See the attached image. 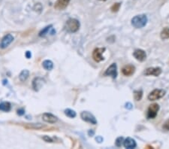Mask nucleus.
I'll use <instances>...</instances> for the list:
<instances>
[{"label": "nucleus", "mask_w": 169, "mask_h": 149, "mask_svg": "<svg viewBox=\"0 0 169 149\" xmlns=\"http://www.w3.org/2000/svg\"><path fill=\"white\" fill-rule=\"evenodd\" d=\"M133 56L137 60L140 61V62H143L146 60L147 58V54L142 49H136L135 51L133 52Z\"/></svg>", "instance_id": "9d476101"}, {"label": "nucleus", "mask_w": 169, "mask_h": 149, "mask_svg": "<svg viewBox=\"0 0 169 149\" xmlns=\"http://www.w3.org/2000/svg\"><path fill=\"white\" fill-rule=\"evenodd\" d=\"M45 81L41 78H35L33 81V87L35 91H38L45 84Z\"/></svg>", "instance_id": "4468645a"}, {"label": "nucleus", "mask_w": 169, "mask_h": 149, "mask_svg": "<svg viewBox=\"0 0 169 149\" xmlns=\"http://www.w3.org/2000/svg\"><path fill=\"white\" fill-rule=\"evenodd\" d=\"M65 114L67 117L70 118H74L76 117V112L74 111V110L70 109V108H67V109L65 110Z\"/></svg>", "instance_id": "5701e85b"}, {"label": "nucleus", "mask_w": 169, "mask_h": 149, "mask_svg": "<svg viewBox=\"0 0 169 149\" xmlns=\"http://www.w3.org/2000/svg\"><path fill=\"white\" fill-rule=\"evenodd\" d=\"M132 107L133 106L131 103H126V105H125V108H127V109H132Z\"/></svg>", "instance_id": "cd10ccee"}, {"label": "nucleus", "mask_w": 169, "mask_h": 149, "mask_svg": "<svg viewBox=\"0 0 169 149\" xmlns=\"http://www.w3.org/2000/svg\"><path fill=\"white\" fill-rule=\"evenodd\" d=\"M81 118H82L83 121L88 122V123H90L92 124H96L97 123V120H96V117L92 113L89 112V111H82L81 114Z\"/></svg>", "instance_id": "423d86ee"}, {"label": "nucleus", "mask_w": 169, "mask_h": 149, "mask_svg": "<svg viewBox=\"0 0 169 149\" xmlns=\"http://www.w3.org/2000/svg\"><path fill=\"white\" fill-rule=\"evenodd\" d=\"M162 69L160 67H149L146 69L143 72V74L146 76H155V77H158L162 74Z\"/></svg>", "instance_id": "0eeeda50"}, {"label": "nucleus", "mask_w": 169, "mask_h": 149, "mask_svg": "<svg viewBox=\"0 0 169 149\" xmlns=\"http://www.w3.org/2000/svg\"><path fill=\"white\" fill-rule=\"evenodd\" d=\"M105 47H97L92 52V59L97 62H100L104 60V57L102 56L103 53L105 51Z\"/></svg>", "instance_id": "39448f33"}, {"label": "nucleus", "mask_w": 169, "mask_h": 149, "mask_svg": "<svg viewBox=\"0 0 169 149\" xmlns=\"http://www.w3.org/2000/svg\"><path fill=\"white\" fill-rule=\"evenodd\" d=\"M96 142H99V143H101V142H103V140H104V139H103L101 136H100V135H99V136L96 137Z\"/></svg>", "instance_id": "c85d7f7f"}, {"label": "nucleus", "mask_w": 169, "mask_h": 149, "mask_svg": "<svg viewBox=\"0 0 169 149\" xmlns=\"http://www.w3.org/2000/svg\"><path fill=\"white\" fill-rule=\"evenodd\" d=\"M123 145H124V147L126 148L133 149L136 148L137 143L134 139L128 137V138H126V139L124 140V142H123Z\"/></svg>", "instance_id": "2eb2a0df"}, {"label": "nucleus", "mask_w": 169, "mask_h": 149, "mask_svg": "<svg viewBox=\"0 0 169 149\" xmlns=\"http://www.w3.org/2000/svg\"><path fill=\"white\" fill-rule=\"evenodd\" d=\"M29 75V72L27 69H25V70H23L20 74H19V79L21 81H25L28 79Z\"/></svg>", "instance_id": "412c9836"}, {"label": "nucleus", "mask_w": 169, "mask_h": 149, "mask_svg": "<svg viewBox=\"0 0 169 149\" xmlns=\"http://www.w3.org/2000/svg\"><path fill=\"white\" fill-rule=\"evenodd\" d=\"M135 66L131 64L125 66L122 69V73L124 74L125 76H131L135 73Z\"/></svg>", "instance_id": "9b49d317"}, {"label": "nucleus", "mask_w": 169, "mask_h": 149, "mask_svg": "<svg viewBox=\"0 0 169 149\" xmlns=\"http://www.w3.org/2000/svg\"><path fill=\"white\" fill-rule=\"evenodd\" d=\"M123 142H124V139H123V136L118 137L116 139V141H115V145H116V147H121Z\"/></svg>", "instance_id": "393cba45"}, {"label": "nucleus", "mask_w": 169, "mask_h": 149, "mask_svg": "<svg viewBox=\"0 0 169 149\" xmlns=\"http://www.w3.org/2000/svg\"><path fill=\"white\" fill-rule=\"evenodd\" d=\"M101 1H106V0H101Z\"/></svg>", "instance_id": "473e14b6"}, {"label": "nucleus", "mask_w": 169, "mask_h": 149, "mask_svg": "<svg viewBox=\"0 0 169 149\" xmlns=\"http://www.w3.org/2000/svg\"><path fill=\"white\" fill-rule=\"evenodd\" d=\"M24 112H25L24 110L22 109V108H20V109L18 110V114L19 115H23V114H24Z\"/></svg>", "instance_id": "7c9ffc66"}, {"label": "nucleus", "mask_w": 169, "mask_h": 149, "mask_svg": "<svg viewBox=\"0 0 169 149\" xmlns=\"http://www.w3.org/2000/svg\"><path fill=\"white\" fill-rule=\"evenodd\" d=\"M11 104L8 102H4V103H0V111H9L11 110Z\"/></svg>", "instance_id": "a211bd4d"}, {"label": "nucleus", "mask_w": 169, "mask_h": 149, "mask_svg": "<svg viewBox=\"0 0 169 149\" xmlns=\"http://www.w3.org/2000/svg\"><path fill=\"white\" fill-rule=\"evenodd\" d=\"M120 6H121V3L120 2L114 3L111 8V11H112V12H117V11L120 10Z\"/></svg>", "instance_id": "b1692460"}, {"label": "nucleus", "mask_w": 169, "mask_h": 149, "mask_svg": "<svg viewBox=\"0 0 169 149\" xmlns=\"http://www.w3.org/2000/svg\"><path fill=\"white\" fill-rule=\"evenodd\" d=\"M42 139H43L45 140V142H53V139H52L50 137L47 136V135H45V136H44Z\"/></svg>", "instance_id": "bb28decb"}, {"label": "nucleus", "mask_w": 169, "mask_h": 149, "mask_svg": "<svg viewBox=\"0 0 169 149\" xmlns=\"http://www.w3.org/2000/svg\"><path fill=\"white\" fill-rule=\"evenodd\" d=\"M80 22L78 20L74 19V18H71V19L67 20L64 28L68 33H74L78 31V30L80 29Z\"/></svg>", "instance_id": "f03ea898"}, {"label": "nucleus", "mask_w": 169, "mask_h": 149, "mask_svg": "<svg viewBox=\"0 0 169 149\" xmlns=\"http://www.w3.org/2000/svg\"><path fill=\"white\" fill-rule=\"evenodd\" d=\"M148 18L146 14H138L132 18L131 20L132 26L136 29H141L147 25Z\"/></svg>", "instance_id": "f257e3e1"}, {"label": "nucleus", "mask_w": 169, "mask_h": 149, "mask_svg": "<svg viewBox=\"0 0 169 149\" xmlns=\"http://www.w3.org/2000/svg\"><path fill=\"white\" fill-rule=\"evenodd\" d=\"M159 105L157 103H153L149 106L147 111V119H154L158 115L159 111Z\"/></svg>", "instance_id": "20e7f679"}, {"label": "nucleus", "mask_w": 169, "mask_h": 149, "mask_svg": "<svg viewBox=\"0 0 169 149\" xmlns=\"http://www.w3.org/2000/svg\"><path fill=\"white\" fill-rule=\"evenodd\" d=\"M162 129L165 131H169V118L162 125Z\"/></svg>", "instance_id": "a878e982"}, {"label": "nucleus", "mask_w": 169, "mask_h": 149, "mask_svg": "<svg viewBox=\"0 0 169 149\" xmlns=\"http://www.w3.org/2000/svg\"><path fill=\"white\" fill-rule=\"evenodd\" d=\"M49 34L51 35H53L54 34H56L55 29L53 28V26H52L51 25H50V26H46L44 30H42L39 33V36L45 37L47 35H49Z\"/></svg>", "instance_id": "dca6fc26"}, {"label": "nucleus", "mask_w": 169, "mask_h": 149, "mask_svg": "<svg viewBox=\"0 0 169 149\" xmlns=\"http://www.w3.org/2000/svg\"><path fill=\"white\" fill-rule=\"evenodd\" d=\"M104 76H111L113 79H116L117 77V66L114 62L111 64L109 67L106 69L105 72L104 73Z\"/></svg>", "instance_id": "6e6552de"}, {"label": "nucleus", "mask_w": 169, "mask_h": 149, "mask_svg": "<svg viewBox=\"0 0 169 149\" xmlns=\"http://www.w3.org/2000/svg\"><path fill=\"white\" fill-rule=\"evenodd\" d=\"M25 55H26V57L27 59L31 58V57H32V54H31V52H30V51H26V54H25Z\"/></svg>", "instance_id": "c756f323"}, {"label": "nucleus", "mask_w": 169, "mask_h": 149, "mask_svg": "<svg viewBox=\"0 0 169 149\" xmlns=\"http://www.w3.org/2000/svg\"><path fill=\"white\" fill-rule=\"evenodd\" d=\"M166 94V91L165 90L162 89H155L150 93L147 96L148 100L155 101L161 99Z\"/></svg>", "instance_id": "7ed1b4c3"}, {"label": "nucleus", "mask_w": 169, "mask_h": 149, "mask_svg": "<svg viewBox=\"0 0 169 149\" xmlns=\"http://www.w3.org/2000/svg\"><path fill=\"white\" fill-rule=\"evenodd\" d=\"M88 134H89V136H92V135H94V134H95L94 130H89V132H88Z\"/></svg>", "instance_id": "2f4dec72"}, {"label": "nucleus", "mask_w": 169, "mask_h": 149, "mask_svg": "<svg viewBox=\"0 0 169 149\" xmlns=\"http://www.w3.org/2000/svg\"><path fill=\"white\" fill-rule=\"evenodd\" d=\"M71 0H57L54 5V8L57 10H64L69 6Z\"/></svg>", "instance_id": "ddd939ff"}, {"label": "nucleus", "mask_w": 169, "mask_h": 149, "mask_svg": "<svg viewBox=\"0 0 169 149\" xmlns=\"http://www.w3.org/2000/svg\"><path fill=\"white\" fill-rule=\"evenodd\" d=\"M160 37L162 39L165 40L169 38V27H165L162 30L161 33H160Z\"/></svg>", "instance_id": "aec40b11"}, {"label": "nucleus", "mask_w": 169, "mask_h": 149, "mask_svg": "<svg viewBox=\"0 0 169 149\" xmlns=\"http://www.w3.org/2000/svg\"><path fill=\"white\" fill-rule=\"evenodd\" d=\"M42 66H43L44 69H46L47 71H50L51 69H53V63L52 61L50 60H45L43 62H42Z\"/></svg>", "instance_id": "6ab92c4d"}, {"label": "nucleus", "mask_w": 169, "mask_h": 149, "mask_svg": "<svg viewBox=\"0 0 169 149\" xmlns=\"http://www.w3.org/2000/svg\"><path fill=\"white\" fill-rule=\"evenodd\" d=\"M26 129H31V130H40L44 127L41 123H26L25 125Z\"/></svg>", "instance_id": "f3484780"}, {"label": "nucleus", "mask_w": 169, "mask_h": 149, "mask_svg": "<svg viewBox=\"0 0 169 149\" xmlns=\"http://www.w3.org/2000/svg\"><path fill=\"white\" fill-rule=\"evenodd\" d=\"M14 36L11 34H7L6 35H5L2 38L1 42H0V47L2 49L6 48L7 47L9 46L12 42L14 41Z\"/></svg>", "instance_id": "1a4fd4ad"}, {"label": "nucleus", "mask_w": 169, "mask_h": 149, "mask_svg": "<svg viewBox=\"0 0 169 149\" xmlns=\"http://www.w3.org/2000/svg\"><path fill=\"white\" fill-rule=\"evenodd\" d=\"M42 119H43L44 121L49 123H55L58 121L57 117L53 114H50V113H45L42 115Z\"/></svg>", "instance_id": "f8f14e48"}, {"label": "nucleus", "mask_w": 169, "mask_h": 149, "mask_svg": "<svg viewBox=\"0 0 169 149\" xmlns=\"http://www.w3.org/2000/svg\"><path fill=\"white\" fill-rule=\"evenodd\" d=\"M143 97V91L138 90L134 91V99L135 101H140Z\"/></svg>", "instance_id": "4be33fe9"}]
</instances>
